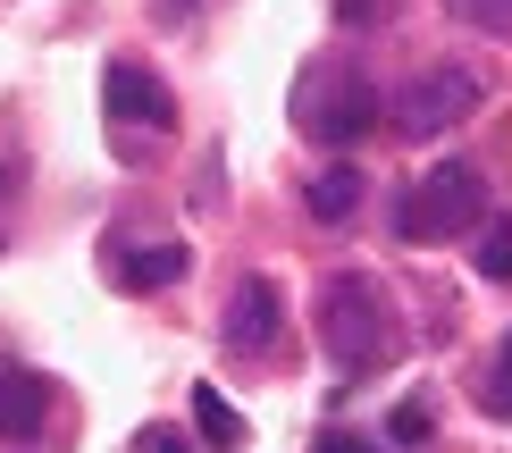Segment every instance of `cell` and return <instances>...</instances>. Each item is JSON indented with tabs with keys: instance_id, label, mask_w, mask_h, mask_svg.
I'll use <instances>...</instances> for the list:
<instances>
[{
	"instance_id": "7a4b0ae2",
	"label": "cell",
	"mask_w": 512,
	"mask_h": 453,
	"mask_svg": "<svg viewBox=\"0 0 512 453\" xmlns=\"http://www.w3.org/2000/svg\"><path fill=\"white\" fill-rule=\"evenodd\" d=\"M487 210V185L471 160H437L429 177L395 202V235L403 244H454V235H471V219Z\"/></svg>"
},
{
	"instance_id": "277c9868",
	"label": "cell",
	"mask_w": 512,
	"mask_h": 453,
	"mask_svg": "<svg viewBox=\"0 0 512 453\" xmlns=\"http://www.w3.org/2000/svg\"><path fill=\"white\" fill-rule=\"evenodd\" d=\"M101 101H110L118 126H152V135H168V126H177L168 84H160L152 68H135V59H110V68H101Z\"/></svg>"
},
{
	"instance_id": "5bb4252c",
	"label": "cell",
	"mask_w": 512,
	"mask_h": 453,
	"mask_svg": "<svg viewBox=\"0 0 512 453\" xmlns=\"http://www.w3.org/2000/svg\"><path fill=\"white\" fill-rule=\"evenodd\" d=\"M487 412H496V420H512V328H504V344H496V378H487Z\"/></svg>"
},
{
	"instance_id": "9c48e42d",
	"label": "cell",
	"mask_w": 512,
	"mask_h": 453,
	"mask_svg": "<svg viewBox=\"0 0 512 453\" xmlns=\"http://www.w3.org/2000/svg\"><path fill=\"white\" fill-rule=\"evenodd\" d=\"M185 269H194V261H185V244H143V252H126L118 286H135V294H168Z\"/></svg>"
},
{
	"instance_id": "52a82bcc",
	"label": "cell",
	"mask_w": 512,
	"mask_h": 453,
	"mask_svg": "<svg viewBox=\"0 0 512 453\" xmlns=\"http://www.w3.org/2000/svg\"><path fill=\"white\" fill-rule=\"evenodd\" d=\"M51 403H59V386L42 370H0V445L42 437V428H51Z\"/></svg>"
},
{
	"instance_id": "6da1fadb",
	"label": "cell",
	"mask_w": 512,
	"mask_h": 453,
	"mask_svg": "<svg viewBox=\"0 0 512 453\" xmlns=\"http://www.w3.org/2000/svg\"><path fill=\"white\" fill-rule=\"evenodd\" d=\"M319 344H328V361L345 378H370L378 361H395L403 319L370 269H328V286H319Z\"/></svg>"
},
{
	"instance_id": "4fadbf2b",
	"label": "cell",
	"mask_w": 512,
	"mask_h": 453,
	"mask_svg": "<svg viewBox=\"0 0 512 453\" xmlns=\"http://www.w3.org/2000/svg\"><path fill=\"white\" fill-rule=\"evenodd\" d=\"M387 437L395 445H429V395H403L395 412H387Z\"/></svg>"
},
{
	"instance_id": "7c38bea8",
	"label": "cell",
	"mask_w": 512,
	"mask_h": 453,
	"mask_svg": "<svg viewBox=\"0 0 512 453\" xmlns=\"http://www.w3.org/2000/svg\"><path fill=\"white\" fill-rule=\"evenodd\" d=\"M445 17H462L479 34H512V0H445Z\"/></svg>"
},
{
	"instance_id": "9a60e30c",
	"label": "cell",
	"mask_w": 512,
	"mask_h": 453,
	"mask_svg": "<svg viewBox=\"0 0 512 453\" xmlns=\"http://www.w3.org/2000/svg\"><path fill=\"white\" fill-rule=\"evenodd\" d=\"M135 453H194L177 428H135Z\"/></svg>"
},
{
	"instance_id": "8992f818",
	"label": "cell",
	"mask_w": 512,
	"mask_h": 453,
	"mask_svg": "<svg viewBox=\"0 0 512 453\" xmlns=\"http://www.w3.org/2000/svg\"><path fill=\"white\" fill-rule=\"evenodd\" d=\"M227 344L236 353H277V328H286V302H277V286L269 277H244L236 294H227Z\"/></svg>"
},
{
	"instance_id": "5b68a950",
	"label": "cell",
	"mask_w": 512,
	"mask_h": 453,
	"mask_svg": "<svg viewBox=\"0 0 512 453\" xmlns=\"http://www.w3.org/2000/svg\"><path fill=\"white\" fill-rule=\"evenodd\" d=\"M370 126H378V93H370V76H361V68H345L328 93L311 101V135L328 143V151H353Z\"/></svg>"
},
{
	"instance_id": "e0dca14e",
	"label": "cell",
	"mask_w": 512,
	"mask_h": 453,
	"mask_svg": "<svg viewBox=\"0 0 512 453\" xmlns=\"http://www.w3.org/2000/svg\"><path fill=\"white\" fill-rule=\"evenodd\" d=\"M336 9H345L353 26H370V17H378V0H336Z\"/></svg>"
},
{
	"instance_id": "8fae6325",
	"label": "cell",
	"mask_w": 512,
	"mask_h": 453,
	"mask_svg": "<svg viewBox=\"0 0 512 453\" xmlns=\"http://www.w3.org/2000/svg\"><path fill=\"white\" fill-rule=\"evenodd\" d=\"M479 269L496 277V286H512V210H496V219H487V235H479Z\"/></svg>"
},
{
	"instance_id": "3957f363",
	"label": "cell",
	"mask_w": 512,
	"mask_h": 453,
	"mask_svg": "<svg viewBox=\"0 0 512 453\" xmlns=\"http://www.w3.org/2000/svg\"><path fill=\"white\" fill-rule=\"evenodd\" d=\"M479 101H487V84H479L471 68H462V59H429V68H420L412 84H403V101H395V126H403L412 143H420V135H454V126L471 118Z\"/></svg>"
},
{
	"instance_id": "2e32d148",
	"label": "cell",
	"mask_w": 512,
	"mask_h": 453,
	"mask_svg": "<svg viewBox=\"0 0 512 453\" xmlns=\"http://www.w3.org/2000/svg\"><path fill=\"white\" fill-rule=\"evenodd\" d=\"M311 453H378V445H361V437H345V428H328V437H319Z\"/></svg>"
},
{
	"instance_id": "30bf717a",
	"label": "cell",
	"mask_w": 512,
	"mask_h": 453,
	"mask_svg": "<svg viewBox=\"0 0 512 453\" xmlns=\"http://www.w3.org/2000/svg\"><path fill=\"white\" fill-rule=\"evenodd\" d=\"M194 420H202V445H210V453H244V445H252L244 412L219 395V386H194Z\"/></svg>"
},
{
	"instance_id": "ba28073f",
	"label": "cell",
	"mask_w": 512,
	"mask_h": 453,
	"mask_svg": "<svg viewBox=\"0 0 512 453\" xmlns=\"http://www.w3.org/2000/svg\"><path fill=\"white\" fill-rule=\"evenodd\" d=\"M303 202H311V219H319V227H345L353 210L370 202V177H361L353 160H336V168H319V177H311V193H303Z\"/></svg>"
}]
</instances>
